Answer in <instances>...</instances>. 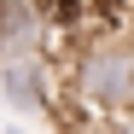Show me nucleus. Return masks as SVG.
<instances>
[{"label":"nucleus","mask_w":134,"mask_h":134,"mask_svg":"<svg viewBox=\"0 0 134 134\" xmlns=\"http://www.w3.org/2000/svg\"><path fill=\"white\" fill-rule=\"evenodd\" d=\"M6 134H24V128H6Z\"/></svg>","instance_id":"f03ea898"},{"label":"nucleus","mask_w":134,"mask_h":134,"mask_svg":"<svg viewBox=\"0 0 134 134\" xmlns=\"http://www.w3.org/2000/svg\"><path fill=\"white\" fill-rule=\"evenodd\" d=\"M24 58H47V6L0 0V70Z\"/></svg>","instance_id":"f257e3e1"}]
</instances>
